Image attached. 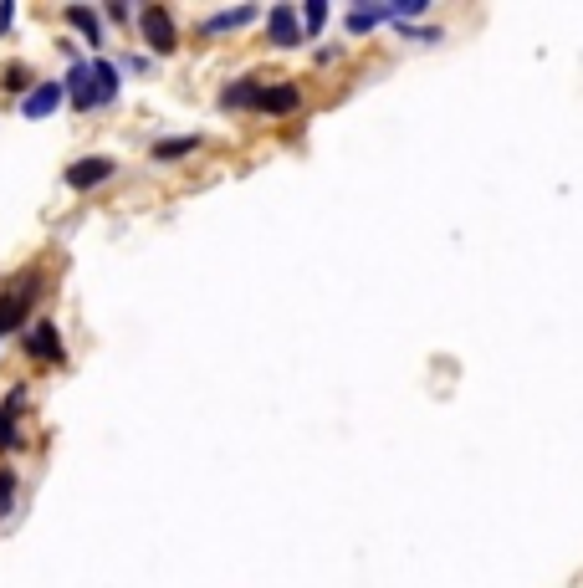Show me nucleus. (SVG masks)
Instances as JSON below:
<instances>
[{
  "mask_svg": "<svg viewBox=\"0 0 583 588\" xmlns=\"http://www.w3.org/2000/svg\"><path fill=\"white\" fill-rule=\"evenodd\" d=\"M36 297H41V271H21V277H11V287L0 292V333L26 328V312H31Z\"/></svg>",
  "mask_w": 583,
  "mask_h": 588,
  "instance_id": "obj_1",
  "label": "nucleus"
},
{
  "mask_svg": "<svg viewBox=\"0 0 583 588\" xmlns=\"http://www.w3.org/2000/svg\"><path fill=\"white\" fill-rule=\"evenodd\" d=\"M139 31H144V41H149L159 57H169V52L179 47V31H174L169 6H144V11H139Z\"/></svg>",
  "mask_w": 583,
  "mask_h": 588,
  "instance_id": "obj_2",
  "label": "nucleus"
},
{
  "mask_svg": "<svg viewBox=\"0 0 583 588\" xmlns=\"http://www.w3.org/2000/svg\"><path fill=\"white\" fill-rule=\"evenodd\" d=\"M113 174H118V164H113L108 154H87V159L67 164V185H72V190H98V185H108Z\"/></svg>",
  "mask_w": 583,
  "mask_h": 588,
  "instance_id": "obj_3",
  "label": "nucleus"
},
{
  "mask_svg": "<svg viewBox=\"0 0 583 588\" xmlns=\"http://www.w3.org/2000/svg\"><path fill=\"white\" fill-rule=\"evenodd\" d=\"M266 41H272V47H297V41H307V31H302V21H297L292 6L266 11Z\"/></svg>",
  "mask_w": 583,
  "mask_h": 588,
  "instance_id": "obj_4",
  "label": "nucleus"
},
{
  "mask_svg": "<svg viewBox=\"0 0 583 588\" xmlns=\"http://www.w3.org/2000/svg\"><path fill=\"white\" fill-rule=\"evenodd\" d=\"M26 353L41 358V364H62V333H57V323H31Z\"/></svg>",
  "mask_w": 583,
  "mask_h": 588,
  "instance_id": "obj_5",
  "label": "nucleus"
},
{
  "mask_svg": "<svg viewBox=\"0 0 583 588\" xmlns=\"http://www.w3.org/2000/svg\"><path fill=\"white\" fill-rule=\"evenodd\" d=\"M62 93H67L62 82H36L31 93L21 98V113H26V118H52V113L62 108Z\"/></svg>",
  "mask_w": 583,
  "mask_h": 588,
  "instance_id": "obj_6",
  "label": "nucleus"
},
{
  "mask_svg": "<svg viewBox=\"0 0 583 588\" xmlns=\"http://www.w3.org/2000/svg\"><path fill=\"white\" fill-rule=\"evenodd\" d=\"M302 108V87L297 82H266L261 87V103H256V113H297Z\"/></svg>",
  "mask_w": 583,
  "mask_h": 588,
  "instance_id": "obj_7",
  "label": "nucleus"
},
{
  "mask_svg": "<svg viewBox=\"0 0 583 588\" xmlns=\"http://www.w3.org/2000/svg\"><path fill=\"white\" fill-rule=\"evenodd\" d=\"M67 93H72V108H98V87H93V62H72L67 72Z\"/></svg>",
  "mask_w": 583,
  "mask_h": 588,
  "instance_id": "obj_8",
  "label": "nucleus"
},
{
  "mask_svg": "<svg viewBox=\"0 0 583 588\" xmlns=\"http://www.w3.org/2000/svg\"><path fill=\"white\" fill-rule=\"evenodd\" d=\"M21 404H26V389H11L6 404H0V450H16V445H21V430H16Z\"/></svg>",
  "mask_w": 583,
  "mask_h": 588,
  "instance_id": "obj_9",
  "label": "nucleus"
},
{
  "mask_svg": "<svg viewBox=\"0 0 583 588\" xmlns=\"http://www.w3.org/2000/svg\"><path fill=\"white\" fill-rule=\"evenodd\" d=\"M261 11L256 6H236V11H215V16H205L200 21V36H215V31H241V26H251Z\"/></svg>",
  "mask_w": 583,
  "mask_h": 588,
  "instance_id": "obj_10",
  "label": "nucleus"
},
{
  "mask_svg": "<svg viewBox=\"0 0 583 588\" xmlns=\"http://www.w3.org/2000/svg\"><path fill=\"white\" fill-rule=\"evenodd\" d=\"M261 87L266 82H256V77H236L226 93H220V108H256L261 103Z\"/></svg>",
  "mask_w": 583,
  "mask_h": 588,
  "instance_id": "obj_11",
  "label": "nucleus"
},
{
  "mask_svg": "<svg viewBox=\"0 0 583 588\" xmlns=\"http://www.w3.org/2000/svg\"><path fill=\"white\" fill-rule=\"evenodd\" d=\"M67 21L82 31L87 47H103V21H98V11H93V6H67Z\"/></svg>",
  "mask_w": 583,
  "mask_h": 588,
  "instance_id": "obj_12",
  "label": "nucleus"
},
{
  "mask_svg": "<svg viewBox=\"0 0 583 588\" xmlns=\"http://www.w3.org/2000/svg\"><path fill=\"white\" fill-rule=\"evenodd\" d=\"M379 21H394V6H353L343 26H348L353 36H364V31H374Z\"/></svg>",
  "mask_w": 583,
  "mask_h": 588,
  "instance_id": "obj_13",
  "label": "nucleus"
},
{
  "mask_svg": "<svg viewBox=\"0 0 583 588\" xmlns=\"http://www.w3.org/2000/svg\"><path fill=\"white\" fill-rule=\"evenodd\" d=\"M195 149H200V133H179V139H159V144H154V159L169 164V159H185V154H195Z\"/></svg>",
  "mask_w": 583,
  "mask_h": 588,
  "instance_id": "obj_14",
  "label": "nucleus"
},
{
  "mask_svg": "<svg viewBox=\"0 0 583 588\" xmlns=\"http://www.w3.org/2000/svg\"><path fill=\"white\" fill-rule=\"evenodd\" d=\"M93 87H98V108L113 103V98H118V67L98 57V62H93Z\"/></svg>",
  "mask_w": 583,
  "mask_h": 588,
  "instance_id": "obj_15",
  "label": "nucleus"
},
{
  "mask_svg": "<svg viewBox=\"0 0 583 588\" xmlns=\"http://www.w3.org/2000/svg\"><path fill=\"white\" fill-rule=\"evenodd\" d=\"M31 67L26 62H6V67H0V87H6V93H31Z\"/></svg>",
  "mask_w": 583,
  "mask_h": 588,
  "instance_id": "obj_16",
  "label": "nucleus"
},
{
  "mask_svg": "<svg viewBox=\"0 0 583 588\" xmlns=\"http://www.w3.org/2000/svg\"><path fill=\"white\" fill-rule=\"evenodd\" d=\"M16 491H21V476H16L11 466H0V517L16 507Z\"/></svg>",
  "mask_w": 583,
  "mask_h": 588,
  "instance_id": "obj_17",
  "label": "nucleus"
},
{
  "mask_svg": "<svg viewBox=\"0 0 583 588\" xmlns=\"http://www.w3.org/2000/svg\"><path fill=\"white\" fill-rule=\"evenodd\" d=\"M328 26V0H307L302 6V31L312 36V31H323Z\"/></svg>",
  "mask_w": 583,
  "mask_h": 588,
  "instance_id": "obj_18",
  "label": "nucleus"
},
{
  "mask_svg": "<svg viewBox=\"0 0 583 588\" xmlns=\"http://www.w3.org/2000/svg\"><path fill=\"white\" fill-rule=\"evenodd\" d=\"M11 21H16V6H0V31H11Z\"/></svg>",
  "mask_w": 583,
  "mask_h": 588,
  "instance_id": "obj_19",
  "label": "nucleus"
}]
</instances>
